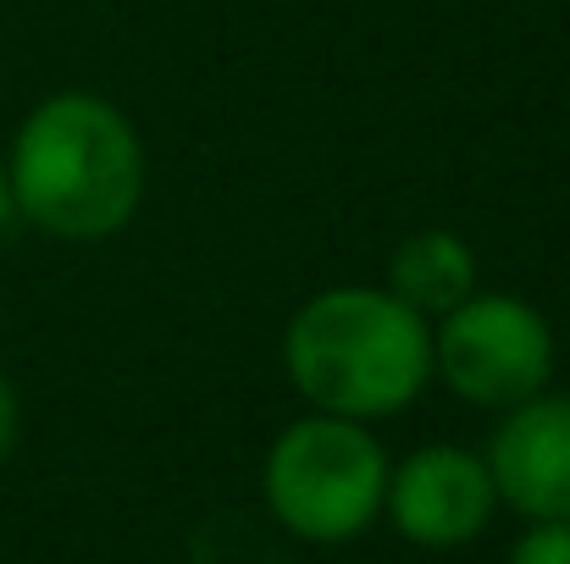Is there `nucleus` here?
<instances>
[{"instance_id": "obj_1", "label": "nucleus", "mask_w": 570, "mask_h": 564, "mask_svg": "<svg viewBox=\"0 0 570 564\" xmlns=\"http://www.w3.org/2000/svg\"><path fill=\"white\" fill-rule=\"evenodd\" d=\"M11 205L50 238L95 244L145 199V139L122 106L89 89L39 100L6 150Z\"/></svg>"}, {"instance_id": "obj_2", "label": "nucleus", "mask_w": 570, "mask_h": 564, "mask_svg": "<svg viewBox=\"0 0 570 564\" xmlns=\"http://www.w3.org/2000/svg\"><path fill=\"white\" fill-rule=\"evenodd\" d=\"M283 372L311 409L372 426L426 393L432 321L372 283L322 288L283 333Z\"/></svg>"}, {"instance_id": "obj_3", "label": "nucleus", "mask_w": 570, "mask_h": 564, "mask_svg": "<svg viewBox=\"0 0 570 564\" xmlns=\"http://www.w3.org/2000/svg\"><path fill=\"white\" fill-rule=\"evenodd\" d=\"M387 448L366 420L322 415L288 420L277 443L266 448V509L283 532L316 548L355 543L377 526L382 493H387Z\"/></svg>"}, {"instance_id": "obj_4", "label": "nucleus", "mask_w": 570, "mask_h": 564, "mask_svg": "<svg viewBox=\"0 0 570 564\" xmlns=\"http://www.w3.org/2000/svg\"><path fill=\"white\" fill-rule=\"evenodd\" d=\"M432 376L476 404L515 409L554 376V327L521 294H471L432 327Z\"/></svg>"}, {"instance_id": "obj_5", "label": "nucleus", "mask_w": 570, "mask_h": 564, "mask_svg": "<svg viewBox=\"0 0 570 564\" xmlns=\"http://www.w3.org/2000/svg\"><path fill=\"white\" fill-rule=\"evenodd\" d=\"M493 509H499L493 471L482 454H471L460 443H426L410 459L387 465L382 515L415 548H432V554L465 548L471 537L488 532Z\"/></svg>"}, {"instance_id": "obj_6", "label": "nucleus", "mask_w": 570, "mask_h": 564, "mask_svg": "<svg viewBox=\"0 0 570 564\" xmlns=\"http://www.w3.org/2000/svg\"><path fill=\"white\" fill-rule=\"evenodd\" d=\"M482 459L493 471L499 504L527 521H570V393L543 387L504 409Z\"/></svg>"}, {"instance_id": "obj_7", "label": "nucleus", "mask_w": 570, "mask_h": 564, "mask_svg": "<svg viewBox=\"0 0 570 564\" xmlns=\"http://www.w3.org/2000/svg\"><path fill=\"white\" fill-rule=\"evenodd\" d=\"M382 288H387L399 305H410L415 316L438 321V316H449L460 299L476 294V249H471L460 232H449V227H421V232H410V238L393 249Z\"/></svg>"}, {"instance_id": "obj_8", "label": "nucleus", "mask_w": 570, "mask_h": 564, "mask_svg": "<svg viewBox=\"0 0 570 564\" xmlns=\"http://www.w3.org/2000/svg\"><path fill=\"white\" fill-rule=\"evenodd\" d=\"M504 564H570V521H532Z\"/></svg>"}, {"instance_id": "obj_9", "label": "nucleus", "mask_w": 570, "mask_h": 564, "mask_svg": "<svg viewBox=\"0 0 570 564\" xmlns=\"http://www.w3.org/2000/svg\"><path fill=\"white\" fill-rule=\"evenodd\" d=\"M17 437H22V398H17L11 376L0 372V465L17 454Z\"/></svg>"}, {"instance_id": "obj_10", "label": "nucleus", "mask_w": 570, "mask_h": 564, "mask_svg": "<svg viewBox=\"0 0 570 564\" xmlns=\"http://www.w3.org/2000/svg\"><path fill=\"white\" fill-rule=\"evenodd\" d=\"M17 221V205H11V178H6V156H0V232Z\"/></svg>"}]
</instances>
